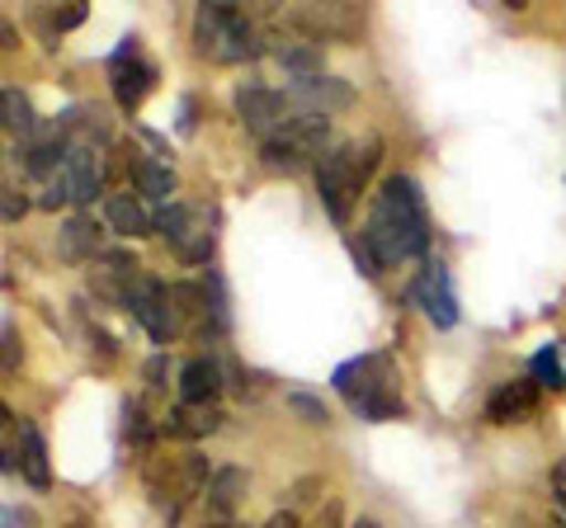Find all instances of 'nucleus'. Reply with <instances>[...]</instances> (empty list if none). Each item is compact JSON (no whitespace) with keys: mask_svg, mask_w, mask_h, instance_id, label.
<instances>
[{"mask_svg":"<svg viewBox=\"0 0 566 528\" xmlns=\"http://www.w3.org/2000/svg\"><path fill=\"white\" fill-rule=\"evenodd\" d=\"M368 245H374L378 264H401L430 251V222H424V199L411 175H387L374 193V213H368V226L359 232Z\"/></svg>","mask_w":566,"mask_h":528,"instance_id":"nucleus-1","label":"nucleus"},{"mask_svg":"<svg viewBox=\"0 0 566 528\" xmlns=\"http://www.w3.org/2000/svg\"><path fill=\"white\" fill-rule=\"evenodd\" d=\"M335 392L349 401V411H359L364 420H397L406 411L401 387H397V363L392 355H364L335 368Z\"/></svg>","mask_w":566,"mask_h":528,"instance_id":"nucleus-2","label":"nucleus"},{"mask_svg":"<svg viewBox=\"0 0 566 528\" xmlns=\"http://www.w3.org/2000/svg\"><path fill=\"white\" fill-rule=\"evenodd\" d=\"M193 47H199V57L218 66H237L260 57V29L232 0H212V6L193 10Z\"/></svg>","mask_w":566,"mask_h":528,"instance_id":"nucleus-3","label":"nucleus"},{"mask_svg":"<svg viewBox=\"0 0 566 528\" xmlns=\"http://www.w3.org/2000/svg\"><path fill=\"white\" fill-rule=\"evenodd\" d=\"M382 156V142L378 137H368L364 147H331L322 156V166H316V189H322V203L331 222H349L354 203H359V193L368 184V175H374Z\"/></svg>","mask_w":566,"mask_h":528,"instance_id":"nucleus-4","label":"nucleus"},{"mask_svg":"<svg viewBox=\"0 0 566 528\" xmlns=\"http://www.w3.org/2000/svg\"><path fill=\"white\" fill-rule=\"evenodd\" d=\"M326 142H331V118L297 114V118L283 123L270 142H264V166H270V170H297L303 161L322 166V156L331 151Z\"/></svg>","mask_w":566,"mask_h":528,"instance_id":"nucleus-5","label":"nucleus"},{"mask_svg":"<svg viewBox=\"0 0 566 528\" xmlns=\"http://www.w3.org/2000/svg\"><path fill=\"white\" fill-rule=\"evenodd\" d=\"M156 232H161L175 255L185 264H208L212 255V213L203 203H166L156 213Z\"/></svg>","mask_w":566,"mask_h":528,"instance_id":"nucleus-6","label":"nucleus"},{"mask_svg":"<svg viewBox=\"0 0 566 528\" xmlns=\"http://www.w3.org/2000/svg\"><path fill=\"white\" fill-rule=\"evenodd\" d=\"M128 311L137 316V326L147 330V336L156 345H170L175 336H180V316H175V303H170V288L156 284L151 274H133L128 284Z\"/></svg>","mask_w":566,"mask_h":528,"instance_id":"nucleus-7","label":"nucleus"},{"mask_svg":"<svg viewBox=\"0 0 566 528\" xmlns=\"http://www.w3.org/2000/svg\"><path fill=\"white\" fill-rule=\"evenodd\" d=\"M151 85H156V66L142 57L137 39H128V43L114 52V62H109V91L118 99V109L123 114H137L142 99L151 95Z\"/></svg>","mask_w":566,"mask_h":528,"instance_id":"nucleus-8","label":"nucleus"},{"mask_svg":"<svg viewBox=\"0 0 566 528\" xmlns=\"http://www.w3.org/2000/svg\"><path fill=\"white\" fill-rule=\"evenodd\" d=\"M411 297H416L420 311L430 316L439 330L458 326V297H453V284H449V270L439 260H424L420 264V274H416V284H411Z\"/></svg>","mask_w":566,"mask_h":528,"instance_id":"nucleus-9","label":"nucleus"},{"mask_svg":"<svg viewBox=\"0 0 566 528\" xmlns=\"http://www.w3.org/2000/svg\"><path fill=\"white\" fill-rule=\"evenodd\" d=\"M237 118L251 128L255 137H270L289 123V95H279V91H270V85H241L237 91Z\"/></svg>","mask_w":566,"mask_h":528,"instance_id":"nucleus-10","label":"nucleus"},{"mask_svg":"<svg viewBox=\"0 0 566 528\" xmlns=\"http://www.w3.org/2000/svg\"><path fill=\"white\" fill-rule=\"evenodd\" d=\"M245 472L241 467H218L212 482L203 490V528H222V524H237V509L245 500Z\"/></svg>","mask_w":566,"mask_h":528,"instance_id":"nucleus-11","label":"nucleus"},{"mask_svg":"<svg viewBox=\"0 0 566 528\" xmlns=\"http://www.w3.org/2000/svg\"><path fill=\"white\" fill-rule=\"evenodd\" d=\"M57 170L66 180L71 203H91L95 193H104V180H109V166H104V156L95 147H71Z\"/></svg>","mask_w":566,"mask_h":528,"instance_id":"nucleus-12","label":"nucleus"},{"mask_svg":"<svg viewBox=\"0 0 566 528\" xmlns=\"http://www.w3.org/2000/svg\"><path fill=\"white\" fill-rule=\"evenodd\" d=\"M534 411H538V382L534 378L501 382L486 397V420L491 425H520V420H534Z\"/></svg>","mask_w":566,"mask_h":528,"instance_id":"nucleus-13","label":"nucleus"},{"mask_svg":"<svg viewBox=\"0 0 566 528\" xmlns=\"http://www.w3.org/2000/svg\"><path fill=\"white\" fill-rule=\"evenodd\" d=\"M293 99L303 104L307 114L331 118V114L349 109V104H354V91H349L340 76H307V81H293Z\"/></svg>","mask_w":566,"mask_h":528,"instance_id":"nucleus-14","label":"nucleus"},{"mask_svg":"<svg viewBox=\"0 0 566 528\" xmlns=\"http://www.w3.org/2000/svg\"><path fill=\"white\" fill-rule=\"evenodd\" d=\"M218 425H222V406H218V401H180V406L166 415L161 434H170V439H203Z\"/></svg>","mask_w":566,"mask_h":528,"instance_id":"nucleus-15","label":"nucleus"},{"mask_svg":"<svg viewBox=\"0 0 566 528\" xmlns=\"http://www.w3.org/2000/svg\"><path fill=\"white\" fill-rule=\"evenodd\" d=\"M57 251L71 264H85V260H104V232L95 226V218H71L62 232H57Z\"/></svg>","mask_w":566,"mask_h":528,"instance_id":"nucleus-16","label":"nucleus"},{"mask_svg":"<svg viewBox=\"0 0 566 528\" xmlns=\"http://www.w3.org/2000/svg\"><path fill=\"white\" fill-rule=\"evenodd\" d=\"M104 218H109L114 232H118V236H128V241H137V236H147V232H151L147 208H142L133 193H109V199H104Z\"/></svg>","mask_w":566,"mask_h":528,"instance_id":"nucleus-17","label":"nucleus"},{"mask_svg":"<svg viewBox=\"0 0 566 528\" xmlns=\"http://www.w3.org/2000/svg\"><path fill=\"white\" fill-rule=\"evenodd\" d=\"M222 392V368L212 359H189L180 368V401H212Z\"/></svg>","mask_w":566,"mask_h":528,"instance_id":"nucleus-18","label":"nucleus"},{"mask_svg":"<svg viewBox=\"0 0 566 528\" xmlns=\"http://www.w3.org/2000/svg\"><path fill=\"white\" fill-rule=\"evenodd\" d=\"M20 444H24V457H20V472L29 477V486H39L48 490L52 486V472H48V444H43V434L29 425V420H20Z\"/></svg>","mask_w":566,"mask_h":528,"instance_id":"nucleus-19","label":"nucleus"},{"mask_svg":"<svg viewBox=\"0 0 566 528\" xmlns=\"http://www.w3.org/2000/svg\"><path fill=\"white\" fill-rule=\"evenodd\" d=\"M0 123H6V133H20L24 142L33 137V128H39L33 104H29V95L20 91V85H6V91H0Z\"/></svg>","mask_w":566,"mask_h":528,"instance_id":"nucleus-20","label":"nucleus"},{"mask_svg":"<svg viewBox=\"0 0 566 528\" xmlns=\"http://www.w3.org/2000/svg\"><path fill=\"white\" fill-rule=\"evenodd\" d=\"M133 184H137V193H147V199L170 203V193H175V170L161 166V161H151V156H137V161H133Z\"/></svg>","mask_w":566,"mask_h":528,"instance_id":"nucleus-21","label":"nucleus"},{"mask_svg":"<svg viewBox=\"0 0 566 528\" xmlns=\"http://www.w3.org/2000/svg\"><path fill=\"white\" fill-rule=\"evenodd\" d=\"M274 57L289 66L293 81H307V76H322V43L312 39H297V43H279Z\"/></svg>","mask_w":566,"mask_h":528,"instance_id":"nucleus-22","label":"nucleus"},{"mask_svg":"<svg viewBox=\"0 0 566 528\" xmlns=\"http://www.w3.org/2000/svg\"><path fill=\"white\" fill-rule=\"evenodd\" d=\"M528 378H534L538 387H566V373H562V355H557V345H547V349H538V355L528 359Z\"/></svg>","mask_w":566,"mask_h":528,"instance_id":"nucleus-23","label":"nucleus"},{"mask_svg":"<svg viewBox=\"0 0 566 528\" xmlns=\"http://www.w3.org/2000/svg\"><path fill=\"white\" fill-rule=\"evenodd\" d=\"M123 434H128V444H137V448L151 444V420H147V406H142V401H128V406H123Z\"/></svg>","mask_w":566,"mask_h":528,"instance_id":"nucleus-24","label":"nucleus"},{"mask_svg":"<svg viewBox=\"0 0 566 528\" xmlns=\"http://www.w3.org/2000/svg\"><path fill=\"white\" fill-rule=\"evenodd\" d=\"M289 406H293L297 415H303L307 425H326V406H322V401H316V397H307V392H293V397H289Z\"/></svg>","mask_w":566,"mask_h":528,"instance_id":"nucleus-25","label":"nucleus"},{"mask_svg":"<svg viewBox=\"0 0 566 528\" xmlns=\"http://www.w3.org/2000/svg\"><path fill=\"white\" fill-rule=\"evenodd\" d=\"M349 251H354V260H359V270H364L368 278H378V274H382V264H378V255H374V245H368L364 236H354V241H349Z\"/></svg>","mask_w":566,"mask_h":528,"instance_id":"nucleus-26","label":"nucleus"},{"mask_svg":"<svg viewBox=\"0 0 566 528\" xmlns=\"http://www.w3.org/2000/svg\"><path fill=\"white\" fill-rule=\"evenodd\" d=\"M76 24H85V6H81V0H71V6H62V10H52V29H57V33L76 29Z\"/></svg>","mask_w":566,"mask_h":528,"instance_id":"nucleus-27","label":"nucleus"},{"mask_svg":"<svg viewBox=\"0 0 566 528\" xmlns=\"http://www.w3.org/2000/svg\"><path fill=\"white\" fill-rule=\"evenodd\" d=\"M0 524H6V528H39V515H33L29 505H6Z\"/></svg>","mask_w":566,"mask_h":528,"instance_id":"nucleus-28","label":"nucleus"},{"mask_svg":"<svg viewBox=\"0 0 566 528\" xmlns=\"http://www.w3.org/2000/svg\"><path fill=\"white\" fill-rule=\"evenodd\" d=\"M0 368H6V373L20 368V330H14V321H6V359H0Z\"/></svg>","mask_w":566,"mask_h":528,"instance_id":"nucleus-29","label":"nucleus"},{"mask_svg":"<svg viewBox=\"0 0 566 528\" xmlns=\"http://www.w3.org/2000/svg\"><path fill=\"white\" fill-rule=\"evenodd\" d=\"M29 213V199L14 184H6V222H20Z\"/></svg>","mask_w":566,"mask_h":528,"instance_id":"nucleus-30","label":"nucleus"},{"mask_svg":"<svg viewBox=\"0 0 566 528\" xmlns=\"http://www.w3.org/2000/svg\"><path fill=\"white\" fill-rule=\"evenodd\" d=\"M307 528H340V500H326L322 509H316V519Z\"/></svg>","mask_w":566,"mask_h":528,"instance_id":"nucleus-31","label":"nucleus"},{"mask_svg":"<svg viewBox=\"0 0 566 528\" xmlns=\"http://www.w3.org/2000/svg\"><path fill=\"white\" fill-rule=\"evenodd\" d=\"M553 496H557V505L566 509V457H562V463L553 467Z\"/></svg>","mask_w":566,"mask_h":528,"instance_id":"nucleus-32","label":"nucleus"},{"mask_svg":"<svg viewBox=\"0 0 566 528\" xmlns=\"http://www.w3.org/2000/svg\"><path fill=\"white\" fill-rule=\"evenodd\" d=\"M147 382H151V387H166V355H156V359L147 363Z\"/></svg>","mask_w":566,"mask_h":528,"instance_id":"nucleus-33","label":"nucleus"},{"mask_svg":"<svg viewBox=\"0 0 566 528\" xmlns=\"http://www.w3.org/2000/svg\"><path fill=\"white\" fill-rule=\"evenodd\" d=\"M264 528H303V524H297V515H293V509H279V515H274L270 524H264Z\"/></svg>","mask_w":566,"mask_h":528,"instance_id":"nucleus-34","label":"nucleus"},{"mask_svg":"<svg viewBox=\"0 0 566 528\" xmlns=\"http://www.w3.org/2000/svg\"><path fill=\"white\" fill-rule=\"evenodd\" d=\"M66 528H95V524H91V519H71Z\"/></svg>","mask_w":566,"mask_h":528,"instance_id":"nucleus-35","label":"nucleus"},{"mask_svg":"<svg viewBox=\"0 0 566 528\" xmlns=\"http://www.w3.org/2000/svg\"><path fill=\"white\" fill-rule=\"evenodd\" d=\"M349 528H378V519H359V524H349Z\"/></svg>","mask_w":566,"mask_h":528,"instance_id":"nucleus-36","label":"nucleus"},{"mask_svg":"<svg viewBox=\"0 0 566 528\" xmlns=\"http://www.w3.org/2000/svg\"><path fill=\"white\" fill-rule=\"evenodd\" d=\"M222 528H251V524H222Z\"/></svg>","mask_w":566,"mask_h":528,"instance_id":"nucleus-37","label":"nucleus"},{"mask_svg":"<svg viewBox=\"0 0 566 528\" xmlns=\"http://www.w3.org/2000/svg\"><path fill=\"white\" fill-rule=\"evenodd\" d=\"M547 528H566V524H562V519H553V524H547Z\"/></svg>","mask_w":566,"mask_h":528,"instance_id":"nucleus-38","label":"nucleus"}]
</instances>
